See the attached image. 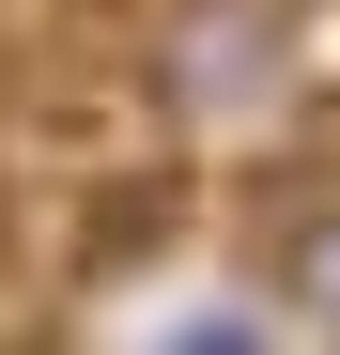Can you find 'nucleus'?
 <instances>
[{
	"label": "nucleus",
	"instance_id": "1",
	"mask_svg": "<svg viewBox=\"0 0 340 355\" xmlns=\"http://www.w3.org/2000/svg\"><path fill=\"white\" fill-rule=\"evenodd\" d=\"M263 278H278V309H294L309 340H340V201H294V216H278Z\"/></svg>",
	"mask_w": 340,
	"mask_h": 355
}]
</instances>
